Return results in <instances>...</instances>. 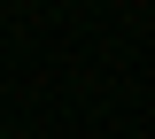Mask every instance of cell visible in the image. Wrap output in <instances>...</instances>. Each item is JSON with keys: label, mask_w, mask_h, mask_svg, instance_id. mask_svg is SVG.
I'll use <instances>...</instances> for the list:
<instances>
[{"label": "cell", "mask_w": 155, "mask_h": 139, "mask_svg": "<svg viewBox=\"0 0 155 139\" xmlns=\"http://www.w3.org/2000/svg\"><path fill=\"white\" fill-rule=\"evenodd\" d=\"M0 139H8V131H0Z\"/></svg>", "instance_id": "cell-1"}]
</instances>
